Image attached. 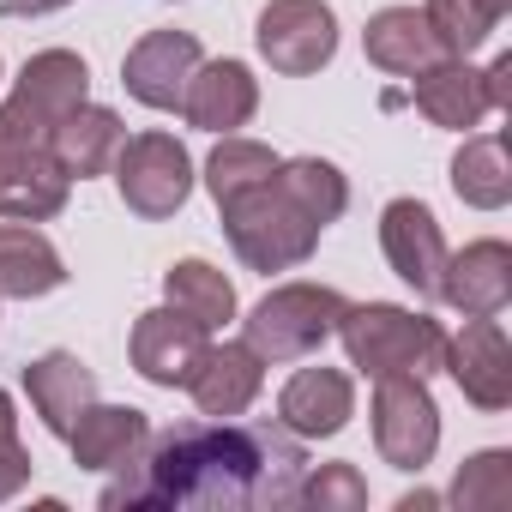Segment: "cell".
Returning <instances> with one entry per match:
<instances>
[{"label": "cell", "instance_id": "1", "mask_svg": "<svg viewBox=\"0 0 512 512\" xmlns=\"http://www.w3.org/2000/svg\"><path fill=\"white\" fill-rule=\"evenodd\" d=\"M308 476V446L284 422L199 416L145 440L133 464L115 470L103 506H169V512H241V506H296Z\"/></svg>", "mask_w": 512, "mask_h": 512}, {"label": "cell", "instance_id": "2", "mask_svg": "<svg viewBox=\"0 0 512 512\" xmlns=\"http://www.w3.org/2000/svg\"><path fill=\"white\" fill-rule=\"evenodd\" d=\"M223 235L241 253V266L253 272H296L320 247V223L278 181H260V187L223 199Z\"/></svg>", "mask_w": 512, "mask_h": 512}, {"label": "cell", "instance_id": "3", "mask_svg": "<svg viewBox=\"0 0 512 512\" xmlns=\"http://www.w3.org/2000/svg\"><path fill=\"white\" fill-rule=\"evenodd\" d=\"M338 338H344V356L350 368L362 374H434L440 356H446V332L428 320V314H410V308H392V302H362V308H344L338 320Z\"/></svg>", "mask_w": 512, "mask_h": 512}, {"label": "cell", "instance_id": "4", "mask_svg": "<svg viewBox=\"0 0 512 512\" xmlns=\"http://www.w3.org/2000/svg\"><path fill=\"white\" fill-rule=\"evenodd\" d=\"M344 296L326 290V284H278L272 296L253 302V314L241 320L247 326V350L260 362H302L314 350H326V338H338V320H344Z\"/></svg>", "mask_w": 512, "mask_h": 512}, {"label": "cell", "instance_id": "5", "mask_svg": "<svg viewBox=\"0 0 512 512\" xmlns=\"http://www.w3.org/2000/svg\"><path fill=\"white\" fill-rule=\"evenodd\" d=\"M91 91V67L73 49H43L25 61L13 97L0 103V145H49L61 115H73Z\"/></svg>", "mask_w": 512, "mask_h": 512}, {"label": "cell", "instance_id": "6", "mask_svg": "<svg viewBox=\"0 0 512 512\" xmlns=\"http://www.w3.org/2000/svg\"><path fill=\"white\" fill-rule=\"evenodd\" d=\"M115 187L127 199V211L139 217H175L193 193V157L175 133H139V139H121L115 151Z\"/></svg>", "mask_w": 512, "mask_h": 512}, {"label": "cell", "instance_id": "7", "mask_svg": "<svg viewBox=\"0 0 512 512\" xmlns=\"http://www.w3.org/2000/svg\"><path fill=\"white\" fill-rule=\"evenodd\" d=\"M374 446L392 470H422L440 446V410L422 374H380L374 386Z\"/></svg>", "mask_w": 512, "mask_h": 512}, {"label": "cell", "instance_id": "8", "mask_svg": "<svg viewBox=\"0 0 512 512\" xmlns=\"http://www.w3.org/2000/svg\"><path fill=\"white\" fill-rule=\"evenodd\" d=\"M260 55L272 61V73L308 79L338 55V19L326 0H272L260 13Z\"/></svg>", "mask_w": 512, "mask_h": 512}, {"label": "cell", "instance_id": "9", "mask_svg": "<svg viewBox=\"0 0 512 512\" xmlns=\"http://www.w3.org/2000/svg\"><path fill=\"white\" fill-rule=\"evenodd\" d=\"M380 247H386V266L416 290V296H440V272H446V235L434 223V211L422 199H392L380 211Z\"/></svg>", "mask_w": 512, "mask_h": 512}, {"label": "cell", "instance_id": "10", "mask_svg": "<svg viewBox=\"0 0 512 512\" xmlns=\"http://www.w3.org/2000/svg\"><path fill=\"white\" fill-rule=\"evenodd\" d=\"M199 43L187 37V31H145L133 49H127V61H121V85H127V97L133 103H145V109H181V97H187V79L199 73Z\"/></svg>", "mask_w": 512, "mask_h": 512}, {"label": "cell", "instance_id": "11", "mask_svg": "<svg viewBox=\"0 0 512 512\" xmlns=\"http://www.w3.org/2000/svg\"><path fill=\"white\" fill-rule=\"evenodd\" d=\"M440 368L458 380V392H464L476 410L500 416V410L512 404V350H506V332H500L494 320H464V332L446 338Z\"/></svg>", "mask_w": 512, "mask_h": 512}, {"label": "cell", "instance_id": "12", "mask_svg": "<svg viewBox=\"0 0 512 512\" xmlns=\"http://www.w3.org/2000/svg\"><path fill=\"white\" fill-rule=\"evenodd\" d=\"M73 175L49 157V145H0V217L7 223H49L67 205Z\"/></svg>", "mask_w": 512, "mask_h": 512}, {"label": "cell", "instance_id": "13", "mask_svg": "<svg viewBox=\"0 0 512 512\" xmlns=\"http://www.w3.org/2000/svg\"><path fill=\"white\" fill-rule=\"evenodd\" d=\"M440 302H452L464 320H494L512 302V247L506 241H470L464 253H446Z\"/></svg>", "mask_w": 512, "mask_h": 512}, {"label": "cell", "instance_id": "14", "mask_svg": "<svg viewBox=\"0 0 512 512\" xmlns=\"http://www.w3.org/2000/svg\"><path fill=\"white\" fill-rule=\"evenodd\" d=\"M211 344V332L199 320H187L181 308H151L133 320V368L151 380V386H187L199 350Z\"/></svg>", "mask_w": 512, "mask_h": 512}, {"label": "cell", "instance_id": "15", "mask_svg": "<svg viewBox=\"0 0 512 512\" xmlns=\"http://www.w3.org/2000/svg\"><path fill=\"white\" fill-rule=\"evenodd\" d=\"M350 416H356V386L344 368H326V362L290 374V386L278 398V422L302 440H332L350 428Z\"/></svg>", "mask_w": 512, "mask_h": 512}, {"label": "cell", "instance_id": "16", "mask_svg": "<svg viewBox=\"0 0 512 512\" xmlns=\"http://www.w3.org/2000/svg\"><path fill=\"white\" fill-rule=\"evenodd\" d=\"M253 109H260V79L241 61H199V73L187 79V97H181V115L199 133H235L253 121Z\"/></svg>", "mask_w": 512, "mask_h": 512}, {"label": "cell", "instance_id": "17", "mask_svg": "<svg viewBox=\"0 0 512 512\" xmlns=\"http://www.w3.org/2000/svg\"><path fill=\"white\" fill-rule=\"evenodd\" d=\"M266 386V362L253 356L247 344H205L193 374H187V392L199 404V416H241Z\"/></svg>", "mask_w": 512, "mask_h": 512}, {"label": "cell", "instance_id": "18", "mask_svg": "<svg viewBox=\"0 0 512 512\" xmlns=\"http://www.w3.org/2000/svg\"><path fill=\"white\" fill-rule=\"evenodd\" d=\"M145 440H151V422L133 404H85L67 434L79 470H121L145 452Z\"/></svg>", "mask_w": 512, "mask_h": 512}, {"label": "cell", "instance_id": "19", "mask_svg": "<svg viewBox=\"0 0 512 512\" xmlns=\"http://www.w3.org/2000/svg\"><path fill=\"white\" fill-rule=\"evenodd\" d=\"M362 49H368V61H374L380 73H392V79H416V73H428L434 61H446V49H440L428 13H416V7H386V13H374L368 31H362Z\"/></svg>", "mask_w": 512, "mask_h": 512}, {"label": "cell", "instance_id": "20", "mask_svg": "<svg viewBox=\"0 0 512 512\" xmlns=\"http://www.w3.org/2000/svg\"><path fill=\"white\" fill-rule=\"evenodd\" d=\"M25 392H31V410L43 416V428L67 440V434H73V422H79V410H85V404H97V374H91L79 356L49 350L43 362H31V368H25Z\"/></svg>", "mask_w": 512, "mask_h": 512}, {"label": "cell", "instance_id": "21", "mask_svg": "<svg viewBox=\"0 0 512 512\" xmlns=\"http://www.w3.org/2000/svg\"><path fill=\"white\" fill-rule=\"evenodd\" d=\"M416 85V109L434 121V127H446V133H470L482 115H488V91H482V73L470 67V61H434L428 73H416L410 79Z\"/></svg>", "mask_w": 512, "mask_h": 512}, {"label": "cell", "instance_id": "22", "mask_svg": "<svg viewBox=\"0 0 512 512\" xmlns=\"http://www.w3.org/2000/svg\"><path fill=\"white\" fill-rule=\"evenodd\" d=\"M121 115L115 109H103V103H79L73 115H61V127L49 133V157L67 169V175H79V181H91V175H103L109 163H115V151H121Z\"/></svg>", "mask_w": 512, "mask_h": 512}, {"label": "cell", "instance_id": "23", "mask_svg": "<svg viewBox=\"0 0 512 512\" xmlns=\"http://www.w3.org/2000/svg\"><path fill=\"white\" fill-rule=\"evenodd\" d=\"M67 284V266L43 229L31 223H0V296L13 302H31V296H49Z\"/></svg>", "mask_w": 512, "mask_h": 512}, {"label": "cell", "instance_id": "24", "mask_svg": "<svg viewBox=\"0 0 512 512\" xmlns=\"http://www.w3.org/2000/svg\"><path fill=\"white\" fill-rule=\"evenodd\" d=\"M452 193L476 211H500L512 199V157H506V133H476L464 139V151L452 157Z\"/></svg>", "mask_w": 512, "mask_h": 512}, {"label": "cell", "instance_id": "25", "mask_svg": "<svg viewBox=\"0 0 512 512\" xmlns=\"http://www.w3.org/2000/svg\"><path fill=\"white\" fill-rule=\"evenodd\" d=\"M163 296H169V308H181V314L199 320L205 332H217V326L235 320V284H229L217 266H205V260L169 266V272H163Z\"/></svg>", "mask_w": 512, "mask_h": 512}, {"label": "cell", "instance_id": "26", "mask_svg": "<svg viewBox=\"0 0 512 512\" xmlns=\"http://www.w3.org/2000/svg\"><path fill=\"white\" fill-rule=\"evenodd\" d=\"M320 229L326 223H338L344 217V205H350V181L338 175V163H326V157H290V163H278V175H272Z\"/></svg>", "mask_w": 512, "mask_h": 512}, {"label": "cell", "instance_id": "27", "mask_svg": "<svg viewBox=\"0 0 512 512\" xmlns=\"http://www.w3.org/2000/svg\"><path fill=\"white\" fill-rule=\"evenodd\" d=\"M428 25H434V37H440V49L452 55V61H470L488 37H494V25L506 19L494 0H428Z\"/></svg>", "mask_w": 512, "mask_h": 512}, {"label": "cell", "instance_id": "28", "mask_svg": "<svg viewBox=\"0 0 512 512\" xmlns=\"http://www.w3.org/2000/svg\"><path fill=\"white\" fill-rule=\"evenodd\" d=\"M272 175H278V157L266 145H253V139H235V133H223V145L205 163V187H211L217 205L247 193V187H260V181H272Z\"/></svg>", "mask_w": 512, "mask_h": 512}, {"label": "cell", "instance_id": "29", "mask_svg": "<svg viewBox=\"0 0 512 512\" xmlns=\"http://www.w3.org/2000/svg\"><path fill=\"white\" fill-rule=\"evenodd\" d=\"M446 500L464 506V512H500V506H512V452H476L452 476Z\"/></svg>", "mask_w": 512, "mask_h": 512}, {"label": "cell", "instance_id": "30", "mask_svg": "<svg viewBox=\"0 0 512 512\" xmlns=\"http://www.w3.org/2000/svg\"><path fill=\"white\" fill-rule=\"evenodd\" d=\"M296 506H320V512H362V506H368V482H362V470H356V464H320V470L308 464Z\"/></svg>", "mask_w": 512, "mask_h": 512}, {"label": "cell", "instance_id": "31", "mask_svg": "<svg viewBox=\"0 0 512 512\" xmlns=\"http://www.w3.org/2000/svg\"><path fill=\"white\" fill-rule=\"evenodd\" d=\"M25 482H31V452H25L19 434H13V440H0V500H13Z\"/></svg>", "mask_w": 512, "mask_h": 512}, {"label": "cell", "instance_id": "32", "mask_svg": "<svg viewBox=\"0 0 512 512\" xmlns=\"http://www.w3.org/2000/svg\"><path fill=\"white\" fill-rule=\"evenodd\" d=\"M482 91H488V109L512 103V55H494V67L482 73Z\"/></svg>", "mask_w": 512, "mask_h": 512}, {"label": "cell", "instance_id": "33", "mask_svg": "<svg viewBox=\"0 0 512 512\" xmlns=\"http://www.w3.org/2000/svg\"><path fill=\"white\" fill-rule=\"evenodd\" d=\"M67 0H0V13L7 19H43V13H61Z\"/></svg>", "mask_w": 512, "mask_h": 512}, {"label": "cell", "instance_id": "34", "mask_svg": "<svg viewBox=\"0 0 512 512\" xmlns=\"http://www.w3.org/2000/svg\"><path fill=\"white\" fill-rule=\"evenodd\" d=\"M19 434V416H13V398L0 392V440H13Z\"/></svg>", "mask_w": 512, "mask_h": 512}, {"label": "cell", "instance_id": "35", "mask_svg": "<svg viewBox=\"0 0 512 512\" xmlns=\"http://www.w3.org/2000/svg\"><path fill=\"white\" fill-rule=\"evenodd\" d=\"M422 506H440V494H404L398 512H422Z\"/></svg>", "mask_w": 512, "mask_h": 512}, {"label": "cell", "instance_id": "36", "mask_svg": "<svg viewBox=\"0 0 512 512\" xmlns=\"http://www.w3.org/2000/svg\"><path fill=\"white\" fill-rule=\"evenodd\" d=\"M494 7H500V13H512V0H494Z\"/></svg>", "mask_w": 512, "mask_h": 512}]
</instances>
